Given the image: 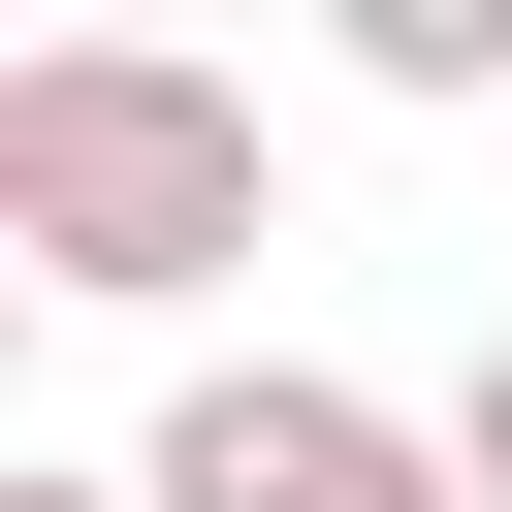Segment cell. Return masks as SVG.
<instances>
[{"mask_svg": "<svg viewBox=\"0 0 512 512\" xmlns=\"http://www.w3.org/2000/svg\"><path fill=\"white\" fill-rule=\"evenodd\" d=\"M448 480H480V512H512V320H480V384H448Z\"/></svg>", "mask_w": 512, "mask_h": 512, "instance_id": "4", "label": "cell"}, {"mask_svg": "<svg viewBox=\"0 0 512 512\" xmlns=\"http://www.w3.org/2000/svg\"><path fill=\"white\" fill-rule=\"evenodd\" d=\"M0 512H160V480H64V448H0Z\"/></svg>", "mask_w": 512, "mask_h": 512, "instance_id": "5", "label": "cell"}, {"mask_svg": "<svg viewBox=\"0 0 512 512\" xmlns=\"http://www.w3.org/2000/svg\"><path fill=\"white\" fill-rule=\"evenodd\" d=\"M128 480H160V512H480L448 416H384V384H320V352H192Z\"/></svg>", "mask_w": 512, "mask_h": 512, "instance_id": "2", "label": "cell"}, {"mask_svg": "<svg viewBox=\"0 0 512 512\" xmlns=\"http://www.w3.org/2000/svg\"><path fill=\"white\" fill-rule=\"evenodd\" d=\"M352 96H512V0H352Z\"/></svg>", "mask_w": 512, "mask_h": 512, "instance_id": "3", "label": "cell"}, {"mask_svg": "<svg viewBox=\"0 0 512 512\" xmlns=\"http://www.w3.org/2000/svg\"><path fill=\"white\" fill-rule=\"evenodd\" d=\"M256 224H288L256 64H192V32H32V64H0V288H64V320H192Z\"/></svg>", "mask_w": 512, "mask_h": 512, "instance_id": "1", "label": "cell"}]
</instances>
